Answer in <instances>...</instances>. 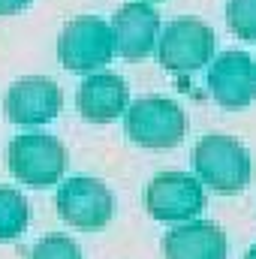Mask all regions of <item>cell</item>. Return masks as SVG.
<instances>
[{
    "label": "cell",
    "mask_w": 256,
    "mask_h": 259,
    "mask_svg": "<svg viewBox=\"0 0 256 259\" xmlns=\"http://www.w3.org/2000/svg\"><path fill=\"white\" fill-rule=\"evenodd\" d=\"M193 166L202 184H208L214 193L223 196L241 193L253 178V163L247 148L223 133H208L196 142Z\"/></svg>",
    "instance_id": "obj_1"
},
{
    "label": "cell",
    "mask_w": 256,
    "mask_h": 259,
    "mask_svg": "<svg viewBox=\"0 0 256 259\" xmlns=\"http://www.w3.org/2000/svg\"><path fill=\"white\" fill-rule=\"evenodd\" d=\"M124 130L130 142L151 151H166L184 142L187 115L166 97H142L124 109Z\"/></svg>",
    "instance_id": "obj_2"
},
{
    "label": "cell",
    "mask_w": 256,
    "mask_h": 259,
    "mask_svg": "<svg viewBox=\"0 0 256 259\" xmlns=\"http://www.w3.org/2000/svg\"><path fill=\"white\" fill-rule=\"evenodd\" d=\"M6 160H9V172L15 181L39 190L64 178L66 148L61 145V139L49 133H24L9 142Z\"/></svg>",
    "instance_id": "obj_3"
},
{
    "label": "cell",
    "mask_w": 256,
    "mask_h": 259,
    "mask_svg": "<svg viewBox=\"0 0 256 259\" xmlns=\"http://www.w3.org/2000/svg\"><path fill=\"white\" fill-rule=\"evenodd\" d=\"M217 49L214 30L199 18H175L157 33V58L169 72H196L211 64Z\"/></svg>",
    "instance_id": "obj_4"
},
{
    "label": "cell",
    "mask_w": 256,
    "mask_h": 259,
    "mask_svg": "<svg viewBox=\"0 0 256 259\" xmlns=\"http://www.w3.org/2000/svg\"><path fill=\"white\" fill-rule=\"evenodd\" d=\"M112 27L103 18L81 15L66 21L58 36V61L69 72H97L112 61Z\"/></svg>",
    "instance_id": "obj_5"
},
{
    "label": "cell",
    "mask_w": 256,
    "mask_h": 259,
    "mask_svg": "<svg viewBox=\"0 0 256 259\" xmlns=\"http://www.w3.org/2000/svg\"><path fill=\"white\" fill-rule=\"evenodd\" d=\"M145 208L160 223H187L205 211V190L190 172H160L145 190Z\"/></svg>",
    "instance_id": "obj_6"
},
{
    "label": "cell",
    "mask_w": 256,
    "mask_h": 259,
    "mask_svg": "<svg viewBox=\"0 0 256 259\" xmlns=\"http://www.w3.org/2000/svg\"><path fill=\"white\" fill-rule=\"evenodd\" d=\"M61 220L75 229H103L115 214V196L100 178H69L55 196Z\"/></svg>",
    "instance_id": "obj_7"
},
{
    "label": "cell",
    "mask_w": 256,
    "mask_h": 259,
    "mask_svg": "<svg viewBox=\"0 0 256 259\" xmlns=\"http://www.w3.org/2000/svg\"><path fill=\"white\" fill-rule=\"evenodd\" d=\"M64 109V94L55 78L46 75H24L9 84L3 112L18 127H42L55 121Z\"/></svg>",
    "instance_id": "obj_8"
},
{
    "label": "cell",
    "mask_w": 256,
    "mask_h": 259,
    "mask_svg": "<svg viewBox=\"0 0 256 259\" xmlns=\"http://www.w3.org/2000/svg\"><path fill=\"white\" fill-rule=\"evenodd\" d=\"M208 91L214 103L223 109H244L256 100L253 58L244 52H223L211 58L208 66Z\"/></svg>",
    "instance_id": "obj_9"
},
{
    "label": "cell",
    "mask_w": 256,
    "mask_h": 259,
    "mask_svg": "<svg viewBox=\"0 0 256 259\" xmlns=\"http://www.w3.org/2000/svg\"><path fill=\"white\" fill-rule=\"evenodd\" d=\"M112 46L121 58L127 61H142L154 52L157 33H160V15L151 9L145 0L124 3L112 15Z\"/></svg>",
    "instance_id": "obj_10"
},
{
    "label": "cell",
    "mask_w": 256,
    "mask_h": 259,
    "mask_svg": "<svg viewBox=\"0 0 256 259\" xmlns=\"http://www.w3.org/2000/svg\"><path fill=\"white\" fill-rule=\"evenodd\" d=\"M127 103H130L127 81L115 72H106V69L91 72L75 91V109L91 124H112L118 115H124Z\"/></svg>",
    "instance_id": "obj_11"
},
{
    "label": "cell",
    "mask_w": 256,
    "mask_h": 259,
    "mask_svg": "<svg viewBox=\"0 0 256 259\" xmlns=\"http://www.w3.org/2000/svg\"><path fill=\"white\" fill-rule=\"evenodd\" d=\"M166 259H226V235L217 223L187 220L163 238Z\"/></svg>",
    "instance_id": "obj_12"
},
{
    "label": "cell",
    "mask_w": 256,
    "mask_h": 259,
    "mask_svg": "<svg viewBox=\"0 0 256 259\" xmlns=\"http://www.w3.org/2000/svg\"><path fill=\"white\" fill-rule=\"evenodd\" d=\"M27 220H30L27 199L12 187H0V241L18 238L27 229Z\"/></svg>",
    "instance_id": "obj_13"
},
{
    "label": "cell",
    "mask_w": 256,
    "mask_h": 259,
    "mask_svg": "<svg viewBox=\"0 0 256 259\" xmlns=\"http://www.w3.org/2000/svg\"><path fill=\"white\" fill-rule=\"evenodd\" d=\"M226 24L238 39L256 42V0H226Z\"/></svg>",
    "instance_id": "obj_14"
},
{
    "label": "cell",
    "mask_w": 256,
    "mask_h": 259,
    "mask_svg": "<svg viewBox=\"0 0 256 259\" xmlns=\"http://www.w3.org/2000/svg\"><path fill=\"white\" fill-rule=\"evenodd\" d=\"M30 259H81V247L69 235H46L30 250Z\"/></svg>",
    "instance_id": "obj_15"
},
{
    "label": "cell",
    "mask_w": 256,
    "mask_h": 259,
    "mask_svg": "<svg viewBox=\"0 0 256 259\" xmlns=\"http://www.w3.org/2000/svg\"><path fill=\"white\" fill-rule=\"evenodd\" d=\"M33 0H0V15H15L21 9H27Z\"/></svg>",
    "instance_id": "obj_16"
},
{
    "label": "cell",
    "mask_w": 256,
    "mask_h": 259,
    "mask_svg": "<svg viewBox=\"0 0 256 259\" xmlns=\"http://www.w3.org/2000/svg\"><path fill=\"white\" fill-rule=\"evenodd\" d=\"M244 259H256V244L250 247V250H247V253H244Z\"/></svg>",
    "instance_id": "obj_17"
},
{
    "label": "cell",
    "mask_w": 256,
    "mask_h": 259,
    "mask_svg": "<svg viewBox=\"0 0 256 259\" xmlns=\"http://www.w3.org/2000/svg\"><path fill=\"white\" fill-rule=\"evenodd\" d=\"M253 72H256V61H253Z\"/></svg>",
    "instance_id": "obj_18"
}]
</instances>
